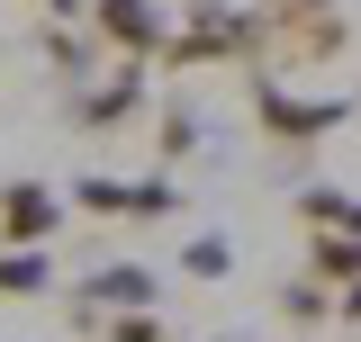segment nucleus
Wrapping results in <instances>:
<instances>
[{
    "label": "nucleus",
    "instance_id": "f257e3e1",
    "mask_svg": "<svg viewBox=\"0 0 361 342\" xmlns=\"http://www.w3.org/2000/svg\"><path fill=\"white\" fill-rule=\"evenodd\" d=\"M253 54H262V9H199V18L163 27V45H154V63H163V72H199V63H253Z\"/></svg>",
    "mask_w": 361,
    "mask_h": 342
},
{
    "label": "nucleus",
    "instance_id": "f03ea898",
    "mask_svg": "<svg viewBox=\"0 0 361 342\" xmlns=\"http://www.w3.org/2000/svg\"><path fill=\"white\" fill-rule=\"evenodd\" d=\"M163 9L154 0H82V37L99 54H118V63H154V45H163Z\"/></svg>",
    "mask_w": 361,
    "mask_h": 342
},
{
    "label": "nucleus",
    "instance_id": "7ed1b4c3",
    "mask_svg": "<svg viewBox=\"0 0 361 342\" xmlns=\"http://www.w3.org/2000/svg\"><path fill=\"white\" fill-rule=\"evenodd\" d=\"M262 54L289 63V72L343 63V54H353V18H343V9H316V18H262Z\"/></svg>",
    "mask_w": 361,
    "mask_h": 342
},
{
    "label": "nucleus",
    "instance_id": "20e7f679",
    "mask_svg": "<svg viewBox=\"0 0 361 342\" xmlns=\"http://www.w3.org/2000/svg\"><path fill=\"white\" fill-rule=\"evenodd\" d=\"M163 298V279L145 270V261H109V270H90L82 289H73V334L99 342V315L118 306V315H145V306Z\"/></svg>",
    "mask_w": 361,
    "mask_h": 342
},
{
    "label": "nucleus",
    "instance_id": "39448f33",
    "mask_svg": "<svg viewBox=\"0 0 361 342\" xmlns=\"http://www.w3.org/2000/svg\"><path fill=\"white\" fill-rule=\"evenodd\" d=\"M343 118H353V99H298V90H280V82H253V127L271 144H316V135H334Z\"/></svg>",
    "mask_w": 361,
    "mask_h": 342
},
{
    "label": "nucleus",
    "instance_id": "423d86ee",
    "mask_svg": "<svg viewBox=\"0 0 361 342\" xmlns=\"http://www.w3.org/2000/svg\"><path fill=\"white\" fill-rule=\"evenodd\" d=\"M73 198H82L90 216H172V208H180L172 180H109V171H82Z\"/></svg>",
    "mask_w": 361,
    "mask_h": 342
},
{
    "label": "nucleus",
    "instance_id": "0eeeda50",
    "mask_svg": "<svg viewBox=\"0 0 361 342\" xmlns=\"http://www.w3.org/2000/svg\"><path fill=\"white\" fill-rule=\"evenodd\" d=\"M63 234V198L45 180H9L0 189V243H54Z\"/></svg>",
    "mask_w": 361,
    "mask_h": 342
},
{
    "label": "nucleus",
    "instance_id": "6e6552de",
    "mask_svg": "<svg viewBox=\"0 0 361 342\" xmlns=\"http://www.w3.org/2000/svg\"><path fill=\"white\" fill-rule=\"evenodd\" d=\"M135 99H145V63H118V72H109V82H82L73 90V127H127L135 118Z\"/></svg>",
    "mask_w": 361,
    "mask_h": 342
},
{
    "label": "nucleus",
    "instance_id": "1a4fd4ad",
    "mask_svg": "<svg viewBox=\"0 0 361 342\" xmlns=\"http://www.w3.org/2000/svg\"><path fill=\"white\" fill-rule=\"evenodd\" d=\"M54 289V261H45V243H0V298L9 306H27Z\"/></svg>",
    "mask_w": 361,
    "mask_h": 342
},
{
    "label": "nucleus",
    "instance_id": "9d476101",
    "mask_svg": "<svg viewBox=\"0 0 361 342\" xmlns=\"http://www.w3.org/2000/svg\"><path fill=\"white\" fill-rule=\"evenodd\" d=\"M307 279L316 289H353L361 279V234H316L307 243Z\"/></svg>",
    "mask_w": 361,
    "mask_h": 342
},
{
    "label": "nucleus",
    "instance_id": "9b49d317",
    "mask_svg": "<svg viewBox=\"0 0 361 342\" xmlns=\"http://www.w3.org/2000/svg\"><path fill=\"white\" fill-rule=\"evenodd\" d=\"M298 225H307V234H334V225H353V198H343V189H298Z\"/></svg>",
    "mask_w": 361,
    "mask_h": 342
},
{
    "label": "nucleus",
    "instance_id": "f8f14e48",
    "mask_svg": "<svg viewBox=\"0 0 361 342\" xmlns=\"http://www.w3.org/2000/svg\"><path fill=\"white\" fill-rule=\"evenodd\" d=\"M280 315H289V324H325V315H334V289H316L307 270H298V279L280 289Z\"/></svg>",
    "mask_w": 361,
    "mask_h": 342
},
{
    "label": "nucleus",
    "instance_id": "ddd939ff",
    "mask_svg": "<svg viewBox=\"0 0 361 342\" xmlns=\"http://www.w3.org/2000/svg\"><path fill=\"white\" fill-rule=\"evenodd\" d=\"M180 270H190V279H226V270H235L226 234H199V243H180Z\"/></svg>",
    "mask_w": 361,
    "mask_h": 342
},
{
    "label": "nucleus",
    "instance_id": "4468645a",
    "mask_svg": "<svg viewBox=\"0 0 361 342\" xmlns=\"http://www.w3.org/2000/svg\"><path fill=\"white\" fill-rule=\"evenodd\" d=\"M99 342H172V324L145 306V315H99Z\"/></svg>",
    "mask_w": 361,
    "mask_h": 342
},
{
    "label": "nucleus",
    "instance_id": "2eb2a0df",
    "mask_svg": "<svg viewBox=\"0 0 361 342\" xmlns=\"http://www.w3.org/2000/svg\"><path fill=\"white\" fill-rule=\"evenodd\" d=\"M90 54H99V45H90L82 27H45V63H54V72H82Z\"/></svg>",
    "mask_w": 361,
    "mask_h": 342
},
{
    "label": "nucleus",
    "instance_id": "dca6fc26",
    "mask_svg": "<svg viewBox=\"0 0 361 342\" xmlns=\"http://www.w3.org/2000/svg\"><path fill=\"white\" fill-rule=\"evenodd\" d=\"M154 144H163V153H172V163H180V153L199 144V118H190V108H180V99H172V108L154 118Z\"/></svg>",
    "mask_w": 361,
    "mask_h": 342
},
{
    "label": "nucleus",
    "instance_id": "f3484780",
    "mask_svg": "<svg viewBox=\"0 0 361 342\" xmlns=\"http://www.w3.org/2000/svg\"><path fill=\"white\" fill-rule=\"evenodd\" d=\"M262 18H316V9H343V0H253Z\"/></svg>",
    "mask_w": 361,
    "mask_h": 342
},
{
    "label": "nucleus",
    "instance_id": "a211bd4d",
    "mask_svg": "<svg viewBox=\"0 0 361 342\" xmlns=\"http://www.w3.org/2000/svg\"><path fill=\"white\" fill-rule=\"evenodd\" d=\"M27 9H45L54 27H82V0H27Z\"/></svg>",
    "mask_w": 361,
    "mask_h": 342
},
{
    "label": "nucleus",
    "instance_id": "6ab92c4d",
    "mask_svg": "<svg viewBox=\"0 0 361 342\" xmlns=\"http://www.w3.org/2000/svg\"><path fill=\"white\" fill-rule=\"evenodd\" d=\"M334 324H361V279H353V289H334Z\"/></svg>",
    "mask_w": 361,
    "mask_h": 342
}]
</instances>
